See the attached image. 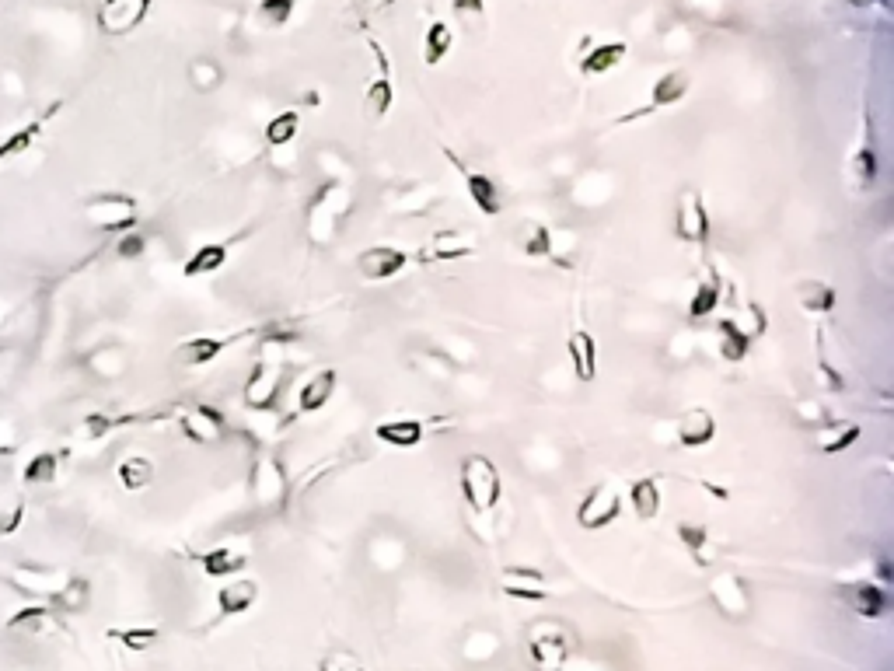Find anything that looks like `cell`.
I'll return each instance as SVG.
<instances>
[{
    "instance_id": "obj_54",
    "label": "cell",
    "mask_w": 894,
    "mask_h": 671,
    "mask_svg": "<svg viewBox=\"0 0 894 671\" xmlns=\"http://www.w3.org/2000/svg\"><path fill=\"white\" fill-rule=\"evenodd\" d=\"M21 518H25V504H21V500H14V504H0V539L18 532Z\"/></svg>"
},
{
    "instance_id": "obj_52",
    "label": "cell",
    "mask_w": 894,
    "mask_h": 671,
    "mask_svg": "<svg viewBox=\"0 0 894 671\" xmlns=\"http://www.w3.org/2000/svg\"><path fill=\"white\" fill-rule=\"evenodd\" d=\"M318 671H367L364 661L357 658V654L350 651H329L322 658V665H318Z\"/></svg>"
},
{
    "instance_id": "obj_39",
    "label": "cell",
    "mask_w": 894,
    "mask_h": 671,
    "mask_svg": "<svg viewBox=\"0 0 894 671\" xmlns=\"http://www.w3.org/2000/svg\"><path fill=\"white\" fill-rule=\"evenodd\" d=\"M294 11H297V0H259L252 11V21L262 32H280V28L290 25Z\"/></svg>"
},
{
    "instance_id": "obj_16",
    "label": "cell",
    "mask_w": 894,
    "mask_h": 671,
    "mask_svg": "<svg viewBox=\"0 0 894 671\" xmlns=\"http://www.w3.org/2000/svg\"><path fill=\"white\" fill-rule=\"evenodd\" d=\"M179 427L182 434L189 437L193 444H200V448H217V444L224 441L227 427H224V416L217 413L214 406H193V409H182L179 413Z\"/></svg>"
},
{
    "instance_id": "obj_2",
    "label": "cell",
    "mask_w": 894,
    "mask_h": 671,
    "mask_svg": "<svg viewBox=\"0 0 894 671\" xmlns=\"http://www.w3.org/2000/svg\"><path fill=\"white\" fill-rule=\"evenodd\" d=\"M458 483H461V497H465V504L472 514L486 518V514L496 511V504H500V497H503V476L489 455L461 458Z\"/></svg>"
},
{
    "instance_id": "obj_45",
    "label": "cell",
    "mask_w": 894,
    "mask_h": 671,
    "mask_svg": "<svg viewBox=\"0 0 894 671\" xmlns=\"http://www.w3.org/2000/svg\"><path fill=\"white\" fill-rule=\"evenodd\" d=\"M49 619H53V609L49 605H25V609H18L11 619H7V630H18V633H42L49 626Z\"/></svg>"
},
{
    "instance_id": "obj_24",
    "label": "cell",
    "mask_w": 894,
    "mask_h": 671,
    "mask_svg": "<svg viewBox=\"0 0 894 671\" xmlns=\"http://www.w3.org/2000/svg\"><path fill=\"white\" fill-rule=\"evenodd\" d=\"M374 437L388 448H420V441L427 437V420L420 416H392V420H381L374 427Z\"/></svg>"
},
{
    "instance_id": "obj_3",
    "label": "cell",
    "mask_w": 894,
    "mask_h": 671,
    "mask_svg": "<svg viewBox=\"0 0 894 671\" xmlns=\"http://www.w3.org/2000/svg\"><path fill=\"white\" fill-rule=\"evenodd\" d=\"M877 168H881V158H877V130H874V116H870V105H860V123H856V137L853 147L846 154V182L856 196L870 193L877 186Z\"/></svg>"
},
{
    "instance_id": "obj_27",
    "label": "cell",
    "mask_w": 894,
    "mask_h": 671,
    "mask_svg": "<svg viewBox=\"0 0 894 671\" xmlns=\"http://www.w3.org/2000/svg\"><path fill=\"white\" fill-rule=\"evenodd\" d=\"M259 602V581L252 577H238V581H227L221 591H217V609L221 616H241L252 605Z\"/></svg>"
},
{
    "instance_id": "obj_36",
    "label": "cell",
    "mask_w": 894,
    "mask_h": 671,
    "mask_svg": "<svg viewBox=\"0 0 894 671\" xmlns=\"http://www.w3.org/2000/svg\"><path fill=\"white\" fill-rule=\"evenodd\" d=\"M451 46H454V28L444 18H434L427 25V32H423V60H427V67H441L447 53H451Z\"/></svg>"
},
{
    "instance_id": "obj_57",
    "label": "cell",
    "mask_w": 894,
    "mask_h": 671,
    "mask_svg": "<svg viewBox=\"0 0 894 671\" xmlns=\"http://www.w3.org/2000/svg\"><path fill=\"white\" fill-rule=\"evenodd\" d=\"M849 4H856V7H874V11H881V14H891V0H849Z\"/></svg>"
},
{
    "instance_id": "obj_43",
    "label": "cell",
    "mask_w": 894,
    "mask_h": 671,
    "mask_svg": "<svg viewBox=\"0 0 894 671\" xmlns=\"http://www.w3.org/2000/svg\"><path fill=\"white\" fill-rule=\"evenodd\" d=\"M116 476L123 490H144V486L154 483V462L144 455H130L116 465Z\"/></svg>"
},
{
    "instance_id": "obj_4",
    "label": "cell",
    "mask_w": 894,
    "mask_h": 671,
    "mask_svg": "<svg viewBox=\"0 0 894 671\" xmlns=\"http://www.w3.org/2000/svg\"><path fill=\"white\" fill-rule=\"evenodd\" d=\"M531 671H563L573 658V637L556 619H535L524 633Z\"/></svg>"
},
{
    "instance_id": "obj_49",
    "label": "cell",
    "mask_w": 894,
    "mask_h": 671,
    "mask_svg": "<svg viewBox=\"0 0 894 671\" xmlns=\"http://www.w3.org/2000/svg\"><path fill=\"white\" fill-rule=\"evenodd\" d=\"M451 11L468 32L486 28V0H451Z\"/></svg>"
},
{
    "instance_id": "obj_44",
    "label": "cell",
    "mask_w": 894,
    "mask_h": 671,
    "mask_svg": "<svg viewBox=\"0 0 894 671\" xmlns=\"http://www.w3.org/2000/svg\"><path fill=\"white\" fill-rule=\"evenodd\" d=\"M297 130H301V112L297 109L276 112V116L266 123V144L269 147H287L290 140L297 137Z\"/></svg>"
},
{
    "instance_id": "obj_13",
    "label": "cell",
    "mask_w": 894,
    "mask_h": 671,
    "mask_svg": "<svg viewBox=\"0 0 894 671\" xmlns=\"http://www.w3.org/2000/svg\"><path fill=\"white\" fill-rule=\"evenodd\" d=\"M413 266V252L399 249V245H371L357 256V270L364 273V280L371 284H385V280H395L402 270Z\"/></svg>"
},
{
    "instance_id": "obj_7",
    "label": "cell",
    "mask_w": 894,
    "mask_h": 671,
    "mask_svg": "<svg viewBox=\"0 0 894 671\" xmlns=\"http://www.w3.org/2000/svg\"><path fill=\"white\" fill-rule=\"evenodd\" d=\"M248 490H252V500L259 507L287 504L290 479H287V472H283V462L273 455V451H259V458L252 462V479H248Z\"/></svg>"
},
{
    "instance_id": "obj_17",
    "label": "cell",
    "mask_w": 894,
    "mask_h": 671,
    "mask_svg": "<svg viewBox=\"0 0 894 671\" xmlns=\"http://www.w3.org/2000/svg\"><path fill=\"white\" fill-rule=\"evenodd\" d=\"M709 598H713V605L720 609V616H727V619H744L751 612V591L744 588L741 577L730 574V570H723V574H716L713 581H709Z\"/></svg>"
},
{
    "instance_id": "obj_9",
    "label": "cell",
    "mask_w": 894,
    "mask_h": 671,
    "mask_svg": "<svg viewBox=\"0 0 894 671\" xmlns=\"http://www.w3.org/2000/svg\"><path fill=\"white\" fill-rule=\"evenodd\" d=\"M619 514H622L619 486H615L612 479H601V483H594L591 490H587V497L580 500L577 525L584 528V532H601V528H608L612 521H619Z\"/></svg>"
},
{
    "instance_id": "obj_50",
    "label": "cell",
    "mask_w": 894,
    "mask_h": 671,
    "mask_svg": "<svg viewBox=\"0 0 894 671\" xmlns=\"http://www.w3.org/2000/svg\"><path fill=\"white\" fill-rule=\"evenodd\" d=\"M189 77H193V84L200 91H214L217 84L224 81V70L217 67L214 60H207V56H203V60H196L193 67H189Z\"/></svg>"
},
{
    "instance_id": "obj_19",
    "label": "cell",
    "mask_w": 894,
    "mask_h": 671,
    "mask_svg": "<svg viewBox=\"0 0 894 671\" xmlns=\"http://www.w3.org/2000/svg\"><path fill=\"white\" fill-rule=\"evenodd\" d=\"M566 357H570V367L577 374V381H594L598 378V339L591 336V329L584 322H573L570 336H566Z\"/></svg>"
},
{
    "instance_id": "obj_32",
    "label": "cell",
    "mask_w": 894,
    "mask_h": 671,
    "mask_svg": "<svg viewBox=\"0 0 894 671\" xmlns=\"http://www.w3.org/2000/svg\"><path fill=\"white\" fill-rule=\"evenodd\" d=\"M427 193H430L427 186H409L406 193H388L385 207L399 217H423L437 207V200H441V196H427Z\"/></svg>"
},
{
    "instance_id": "obj_23",
    "label": "cell",
    "mask_w": 894,
    "mask_h": 671,
    "mask_svg": "<svg viewBox=\"0 0 894 671\" xmlns=\"http://www.w3.org/2000/svg\"><path fill=\"white\" fill-rule=\"evenodd\" d=\"M70 574H63V570H42V567H18L7 574V581L14 584V591H21V595H35V598H53L56 591L67 584Z\"/></svg>"
},
{
    "instance_id": "obj_42",
    "label": "cell",
    "mask_w": 894,
    "mask_h": 671,
    "mask_svg": "<svg viewBox=\"0 0 894 671\" xmlns=\"http://www.w3.org/2000/svg\"><path fill=\"white\" fill-rule=\"evenodd\" d=\"M730 326H734L737 333H741L751 346H755L758 339L765 336V329H769V315H765V308L758 305V301H748V305L737 308V312L730 315Z\"/></svg>"
},
{
    "instance_id": "obj_31",
    "label": "cell",
    "mask_w": 894,
    "mask_h": 671,
    "mask_svg": "<svg viewBox=\"0 0 894 671\" xmlns=\"http://www.w3.org/2000/svg\"><path fill=\"white\" fill-rule=\"evenodd\" d=\"M720 298H723V280H720V273L709 266L706 277H702L699 287H695V294L688 298V319H709V315L720 308Z\"/></svg>"
},
{
    "instance_id": "obj_11",
    "label": "cell",
    "mask_w": 894,
    "mask_h": 671,
    "mask_svg": "<svg viewBox=\"0 0 894 671\" xmlns=\"http://www.w3.org/2000/svg\"><path fill=\"white\" fill-rule=\"evenodd\" d=\"M441 154L451 161L454 168H458L461 182H465V189H468V200L475 203V210H479L482 217H500L503 214V196H500V186L493 182V175L475 172L472 165H465V161H461L458 154H454L451 147H444V144H441Z\"/></svg>"
},
{
    "instance_id": "obj_37",
    "label": "cell",
    "mask_w": 894,
    "mask_h": 671,
    "mask_svg": "<svg viewBox=\"0 0 894 671\" xmlns=\"http://www.w3.org/2000/svg\"><path fill=\"white\" fill-rule=\"evenodd\" d=\"M88 602H91V584L84 577H67V584L49 598V609L63 612V616H77V612L88 609Z\"/></svg>"
},
{
    "instance_id": "obj_5",
    "label": "cell",
    "mask_w": 894,
    "mask_h": 671,
    "mask_svg": "<svg viewBox=\"0 0 894 671\" xmlns=\"http://www.w3.org/2000/svg\"><path fill=\"white\" fill-rule=\"evenodd\" d=\"M137 217H140V203L137 196H126V193H98L84 203V221L98 231H133L137 228Z\"/></svg>"
},
{
    "instance_id": "obj_1",
    "label": "cell",
    "mask_w": 894,
    "mask_h": 671,
    "mask_svg": "<svg viewBox=\"0 0 894 671\" xmlns=\"http://www.w3.org/2000/svg\"><path fill=\"white\" fill-rule=\"evenodd\" d=\"M353 200L346 193L343 182H325L315 196H311L308 210H304V231H308V242L315 249H329L339 235V224L346 221Z\"/></svg>"
},
{
    "instance_id": "obj_6",
    "label": "cell",
    "mask_w": 894,
    "mask_h": 671,
    "mask_svg": "<svg viewBox=\"0 0 894 671\" xmlns=\"http://www.w3.org/2000/svg\"><path fill=\"white\" fill-rule=\"evenodd\" d=\"M688 91H692V77H688V70H664V74L650 84L647 102L636 105V109H629V112H622V116L615 119V126H629V123H640V119H647V116H657V112L678 105Z\"/></svg>"
},
{
    "instance_id": "obj_25",
    "label": "cell",
    "mask_w": 894,
    "mask_h": 671,
    "mask_svg": "<svg viewBox=\"0 0 894 671\" xmlns=\"http://www.w3.org/2000/svg\"><path fill=\"white\" fill-rule=\"evenodd\" d=\"M503 595L517 598V602H545V598H552V591L538 570L507 567L503 570Z\"/></svg>"
},
{
    "instance_id": "obj_30",
    "label": "cell",
    "mask_w": 894,
    "mask_h": 671,
    "mask_svg": "<svg viewBox=\"0 0 894 671\" xmlns=\"http://www.w3.org/2000/svg\"><path fill=\"white\" fill-rule=\"evenodd\" d=\"M629 504L640 521H654L661 514V479L657 476H640L629 483Z\"/></svg>"
},
{
    "instance_id": "obj_12",
    "label": "cell",
    "mask_w": 894,
    "mask_h": 671,
    "mask_svg": "<svg viewBox=\"0 0 894 671\" xmlns=\"http://www.w3.org/2000/svg\"><path fill=\"white\" fill-rule=\"evenodd\" d=\"M367 46L374 53V63H378V74L371 77V84L364 88V109L371 112V119H385L395 105V81H392V63H388V53L374 35H367Z\"/></svg>"
},
{
    "instance_id": "obj_28",
    "label": "cell",
    "mask_w": 894,
    "mask_h": 671,
    "mask_svg": "<svg viewBox=\"0 0 894 671\" xmlns=\"http://www.w3.org/2000/svg\"><path fill=\"white\" fill-rule=\"evenodd\" d=\"M227 256H231V245H227V242H207V245H200V249H196L193 256L182 263V277H186V280L210 277V273L224 270Z\"/></svg>"
},
{
    "instance_id": "obj_55",
    "label": "cell",
    "mask_w": 894,
    "mask_h": 671,
    "mask_svg": "<svg viewBox=\"0 0 894 671\" xmlns=\"http://www.w3.org/2000/svg\"><path fill=\"white\" fill-rule=\"evenodd\" d=\"M797 413H800V420H804V423H811V427H818V430L825 427V423H832V420H835V416L828 413V409L821 406V402H814V399H811V402H807V399L800 402V406H797Z\"/></svg>"
},
{
    "instance_id": "obj_22",
    "label": "cell",
    "mask_w": 894,
    "mask_h": 671,
    "mask_svg": "<svg viewBox=\"0 0 894 671\" xmlns=\"http://www.w3.org/2000/svg\"><path fill=\"white\" fill-rule=\"evenodd\" d=\"M336 385H339L336 367H318V371L308 374V378L301 381V388H297V409H301V413H318V409H325L332 402V395H336Z\"/></svg>"
},
{
    "instance_id": "obj_18",
    "label": "cell",
    "mask_w": 894,
    "mask_h": 671,
    "mask_svg": "<svg viewBox=\"0 0 894 671\" xmlns=\"http://www.w3.org/2000/svg\"><path fill=\"white\" fill-rule=\"evenodd\" d=\"M241 336H245V333H231V336H189V339H182V343L175 346L172 357H175V364H179V367H207V364H214V360L221 357L227 346L238 343Z\"/></svg>"
},
{
    "instance_id": "obj_26",
    "label": "cell",
    "mask_w": 894,
    "mask_h": 671,
    "mask_svg": "<svg viewBox=\"0 0 894 671\" xmlns=\"http://www.w3.org/2000/svg\"><path fill=\"white\" fill-rule=\"evenodd\" d=\"M63 109V102H53L49 105L46 112H42L39 119H32V123H25L21 126V130H14V133H7L4 140H0V165H4V161H14V158H21V154L28 151V147L35 144V140L42 137V130H46V123L49 119L56 116V112Z\"/></svg>"
},
{
    "instance_id": "obj_8",
    "label": "cell",
    "mask_w": 894,
    "mask_h": 671,
    "mask_svg": "<svg viewBox=\"0 0 894 671\" xmlns=\"http://www.w3.org/2000/svg\"><path fill=\"white\" fill-rule=\"evenodd\" d=\"M709 231H713V224H709L706 200H702L699 189L685 186V189H681V193H678V200H674V235H678L681 242L699 245V249H706Z\"/></svg>"
},
{
    "instance_id": "obj_41",
    "label": "cell",
    "mask_w": 894,
    "mask_h": 671,
    "mask_svg": "<svg viewBox=\"0 0 894 671\" xmlns=\"http://www.w3.org/2000/svg\"><path fill=\"white\" fill-rule=\"evenodd\" d=\"M814 353H818V388L828 395H842L846 392V378H842V371L832 364V357H828V339H825V329H818V339H814Z\"/></svg>"
},
{
    "instance_id": "obj_20",
    "label": "cell",
    "mask_w": 894,
    "mask_h": 671,
    "mask_svg": "<svg viewBox=\"0 0 894 671\" xmlns=\"http://www.w3.org/2000/svg\"><path fill=\"white\" fill-rule=\"evenodd\" d=\"M716 437V416L702 406H692L674 420V441L681 448H706Z\"/></svg>"
},
{
    "instance_id": "obj_51",
    "label": "cell",
    "mask_w": 894,
    "mask_h": 671,
    "mask_svg": "<svg viewBox=\"0 0 894 671\" xmlns=\"http://www.w3.org/2000/svg\"><path fill=\"white\" fill-rule=\"evenodd\" d=\"M678 539H681V546H685L688 553L699 556V560H702V549L709 546V528L706 525H695V521H681V525H678Z\"/></svg>"
},
{
    "instance_id": "obj_40",
    "label": "cell",
    "mask_w": 894,
    "mask_h": 671,
    "mask_svg": "<svg viewBox=\"0 0 894 671\" xmlns=\"http://www.w3.org/2000/svg\"><path fill=\"white\" fill-rule=\"evenodd\" d=\"M245 563H248V556L231 546H217L200 556V570L207 577H231V574H238V570H245Z\"/></svg>"
},
{
    "instance_id": "obj_48",
    "label": "cell",
    "mask_w": 894,
    "mask_h": 671,
    "mask_svg": "<svg viewBox=\"0 0 894 671\" xmlns=\"http://www.w3.org/2000/svg\"><path fill=\"white\" fill-rule=\"evenodd\" d=\"M720 336H723L720 339V353H723V360H727V364H741V360L751 353V343L741 333H737L734 326H730V319L720 322Z\"/></svg>"
},
{
    "instance_id": "obj_47",
    "label": "cell",
    "mask_w": 894,
    "mask_h": 671,
    "mask_svg": "<svg viewBox=\"0 0 894 671\" xmlns=\"http://www.w3.org/2000/svg\"><path fill=\"white\" fill-rule=\"evenodd\" d=\"M56 472H60V455L56 451H39V455H32L25 462L21 476H25V483H53Z\"/></svg>"
},
{
    "instance_id": "obj_53",
    "label": "cell",
    "mask_w": 894,
    "mask_h": 671,
    "mask_svg": "<svg viewBox=\"0 0 894 671\" xmlns=\"http://www.w3.org/2000/svg\"><path fill=\"white\" fill-rule=\"evenodd\" d=\"M144 249H147V238L140 235L137 228L123 231V235H119V242H116V256L119 259H137V256H144Z\"/></svg>"
},
{
    "instance_id": "obj_15",
    "label": "cell",
    "mask_w": 894,
    "mask_h": 671,
    "mask_svg": "<svg viewBox=\"0 0 894 671\" xmlns=\"http://www.w3.org/2000/svg\"><path fill=\"white\" fill-rule=\"evenodd\" d=\"M475 252H479V242L468 231L451 228V231H437L427 249L416 252L413 263H458V259H472Z\"/></svg>"
},
{
    "instance_id": "obj_29",
    "label": "cell",
    "mask_w": 894,
    "mask_h": 671,
    "mask_svg": "<svg viewBox=\"0 0 894 671\" xmlns=\"http://www.w3.org/2000/svg\"><path fill=\"white\" fill-rule=\"evenodd\" d=\"M793 294H797V305L804 308L807 315H832L835 305H839V294H835V287L825 284V280H800V284L793 287Z\"/></svg>"
},
{
    "instance_id": "obj_14",
    "label": "cell",
    "mask_w": 894,
    "mask_h": 671,
    "mask_svg": "<svg viewBox=\"0 0 894 671\" xmlns=\"http://www.w3.org/2000/svg\"><path fill=\"white\" fill-rule=\"evenodd\" d=\"M151 7H154V0H102L95 18L105 35H126V32H133V28L144 25Z\"/></svg>"
},
{
    "instance_id": "obj_33",
    "label": "cell",
    "mask_w": 894,
    "mask_h": 671,
    "mask_svg": "<svg viewBox=\"0 0 894 671\" xmlns=\"http://www.w3.org/2000/svg\"><path fill=\"white\" fill-rule=\"evenodd\" d=\"M863 437V427L853 420H839V423H825L818 434V451L821 455H842L846 448H853L856 441Z\"/></svg>"
},
{
    "instance_id": "obj_10",
    "label": "cell",
    "mask_w": 894,
    "mask_h": 671,
    "mask_svg": "<svg viewBox=\"0 0 894 671\" xmlns=\"http://www.w3.org/2000/svg\"><path fill=\"white\" fill-rule=\"evenodd\" d=\"M280 385H283V360L259 357V364H255L252 374H248L241 399H245V406L252 409V413H269V409L280 402Z\"/></svg>"
},
{
    "instance_id": "obj_38",
    "label": "cell",
    "mask_w": 894,
    "mask_h": 671,
    "mask_svg": "<svg viewBox=\"0 0 894 671\" xmlns=\"http://www.w3.org/2000/svg\"><path fill=\"white\" fill-rule=\"evenodd\" d=\"M151 416H158V413H126V416L91 413V416H84V423H81V437L84 441H102V437L112 434V430L130 427V423H144V420H151Z\"/></svg>"
},
{
    "instance_id": "obj_35",
    "label": "cell",
    "mask_w": 894,
    "mask_h": 671,
    "mask_svg": "<svg viewBox=\"0 0 894 671\" xmlns=\"http://www.w3.org/2000/svg\"><path fill=\"white\" fill-rule=\"evenodd\" d=\"M517 249H521L528 259H552L556 256V231L542 221L524 224L521 238H517Z\"/></svg>"
},
{
    "instance_id": "obj_21",
    "label": "cell",
    "mask_w": 894,
    "mask_h": 671,
    "mask_svg": "<svg viewBox=\"0 0 894 671\" xmlns=\"http://www.w3.org/2000/svg\"><path fill=\"white\" fill-rule=\"evenodd\" d=\"M839 595H842V602L863 619H881L884 612L891 609V598H888V591H884V584H874V581L846 584Z\"/></svg>"
},
{
    "instance_id": "obj_34",
    "label": "cell",
    "mask_w": 894,
    "mask_h": 671,
    "mask_svg": "<svg viewBox=\"0 0 894 671\" xmlns=\"http://www.w3.org/2000/svg\"><path fill=\"white\" fill-rule=\"evenodd\" d=\"M626 53H629V46L622 39L619 42H598L594 49H587V56L580 60V70H584L587 77H601V74H608V70L619 67V63L626 60Z\"/></svg>"
},
{
    "instance_id": "obj_56",
    "label": "cell",
    "mask_w": 894,
    "mask_h": 671,
    "mask_svg": "<svg viewBox=\"0 0 894 671\" xmlns=\"http://www.w3.org/2000/svg\"><path fill=\"white\" fill-rule=\"evenodd\" d=\"M11 451H18V430L0 420V455H11Z\"/></svg>"
},
{
    "instance_id": "obj_46",
    "label": "cell",
    "mask_w": 894,
    "mask_h": 671,
    "mask_svg": "<svg viewBox=\"0 0 894 671\" xmlns=\"http://www.w3.org/2000/svg\"><path fill=\"white\" fill-rule=\"evenodd\" d=\"M109 640L123 644L126 651H151L161 640L158 626H126V630H109Z\"/></svg>"
}]
</instances>
